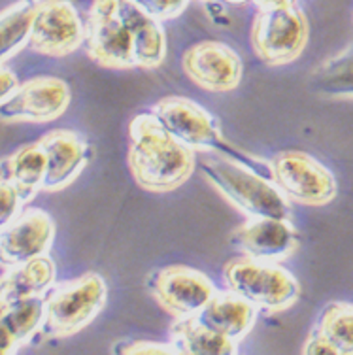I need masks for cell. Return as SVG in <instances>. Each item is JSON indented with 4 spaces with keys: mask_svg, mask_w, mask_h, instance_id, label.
<instances>
[{
    "mask_svg": "<svg viewBox=\"0 0 353 355\" xmlns=\"http://www.w3.org/2000/svg\"><path fill=\"white\" fill-rule=\"evenodd\" d=\"M129 140L130 174L146 191H176L195 171V150L172 137L153 112L130 121Z\"/></svg>",
    "mask_w": 353,
    "mask_h": 355,
    "instance_id": "1",
    "label": "cell"
},
{
    "mask_svg": "<svg viewBox=\"0 0 353 355\" xmlns=\"http://www.w3.org/2000/svg\"><path fill=\"white\" fill-rule=\"evenodd\" d=\"M200 171L248 218L291 219V200L279 191L272 178L225 155L200 161Z\"/></svg>",
    "mask_w": 353,
    "mask_h": 355,
    "instance_id": "2",
    "label": "cell"
},
{
    "mask_svg": "<svg viewBox=\"0 0 353 355\" xmlns=\"http://www.w3.org/2000/svg\"><path fill=\"white\" fill-rule=\"evenodd\" d=\"M170 135L191 150L212 151L244 163L253 171L272 178L270 163H263L227 142L219 123L210 112L185 96H164L151 110Z\"/></svg>",
    "mask_w": 353,
    "mask_h": 355,
    "instance_id": "3",
    "label": "cell"
},
{
    "mask_svg": "<svg viewBox=\"0 0 353 355\" xmlns=\"http://www.w3.org/2000/svg\"><path fill=\"white\" fill-rule=\"evenodd\" d=\"M108 287L101 274L85 272L80 278L53 284L44 295V338H67L80 333L106 306Z\"/></svg>",
    "mask_w": 353,
    "mask_h": 355,
    "instance_id": "4",
    "label": "cell"
},
{
    "mask_svg": "<svg viewBox=\"0 0 353 355\" xmlns=\"http://www.w3.org/2000/svg\"><path fill=\"white\" fill-rule=\"evenodd\" d=\"M223 280L227 289L266 314L286 312L300 297V284L287 268L248 255L231 259L223 266Z\"/></svg>",
    "mask_w": 353,
    "mask_h": 355,
    "instance_id": "5",
    "label": "cell"
},
{
    "mask_svg": "<svg viewBox=\"0 0 353 355\" xmlns=\"http://www.w3.org/2000/svg\"><path fill=\"white\" fill-rule=\"evenodd\" d=\"M308 19L297 4L276 10H259L252 25V48L259 61L284 67L297 61L308 44Z\"/></svg>",
    "mask_w": 353,
    "mask_h": 355,
    "instance_id": "6",
    "label": "cell"
},
{
    "mask_svg": "<svg viewBox=\"0 0 353 355\" xmlns=\"http://www.w3.org/2000/svg\"><path fill=\"white\" fill-rule=\"evenodd\" d=\"M272 180L291 202L329 205L338 191L336 178L325 164L304 151H282L268 161Z\"/></svg>",
    "mask_w": 353,
    "mask_h": 355,
    "instance_id": "7",
    "label": "cell"
},
{
    "mask_svg": "<svg viewBox=\"0 0 353 355\" xmlns=\"http://www.w3.org/2000/svg\"><path fill=\"white\" fill-rule=\"evenodd\" d=\"M85 51L102 69H135V48L117 0H93L85 19Z\"/></svg>",
    "mask_w": 353,
    "mask_h": 355,
    "instance_id": "8",
    "label": "cell"
},
{
    "mask_svg": "<svg viewBox=\"0 0 353 355\" xmlns=\"http://www.w3.org/2000/svg\"><path fill=\"white\" fill-rule=\"evenodd\" d=\"M148 287L159 306L176 320L198 315L218 293L206 274L185 265L159 268L150 276Z\"/></svg>",
    "mask_w": 353,
    "mask_h": 355,
    "instance_id": "9",
    "label": "cell"
},
{
    "mask_svg": "<svg viewBox=\"0 0 353 355\" xmlns=\"http://www.w3.org/2000/svg\"><path fill=\"white\" fill-rule=\"evenodd\" d=\"M85 44V23L70 0H36L28 48L46 57H67Z\"/></svg>",
    "mask_w": 353,
    "mask_h": 355,
    "instance_id": "10",
    "label": "cell"
},
{
    "mask_svg": "<svg viewBox=\"0 0 353 355\" xmlns=\"http://www.w3.org/2000/svg\"><path fill=\"white\" fill-rule=\"evenodd\" d=\"M70 87L61 78L38 76L19 83L14 95L0 106L4 123H49L70 106Z\"/></svg>",
    "mask_w": 353,
    "mask_h": 355,
    "instance_id": "11",
    "label": "cell"
},
{
    "mask_svg": "<svg viewBox=\"0 0 353 355\" xmlns=\"http://www.w3.org/2000/svg\"><path fill=\"white\" fill-rule=\"evenodd\" d=\"M55 240V223L40 208H25L0 231V266L12 268L48 255Z\"/></svg>",
    "mask_w": 353,
    "mask_h": 355,
    "instance_id": "12",
    "label": "cell"
},
{
    "mask_svg": "<svg viewBox=\"0 0 353 355\" xmlns=\"http://www.w3.org/2000/svg\"><path fill=\"white\" fill-rule=\"evenodd\" d=\"M185 74L200 89L225 93L240 85L242 61L232 48L218 40H204L191 46L182 59Z\"/></svg>",
    "mask_w": 353,
    "mask_h": 355,
    "instance_id": "13",
    "label": "cell"
},
{
    "mask_svg": "<svg viewBox=\"0 0 353 355\" xmlns=\"http://www.w3.org/2000/svg\"><path fill=\"white\" fill-rule=\"evenodd\" d=\"M231 244L259 261L282 263L299 248V234L291 219L250 218L231 234Z\"/></svg>",
    "mask_w": 353,
    "mask_h": 355,
    "instance_id": "14",
    "label": "cell"
},
{
    "mask_svg": "<svg viewBox=\"0 0 353 355\" xmlns=\"http://www.w3.org/2000/svg\"><path fill=\"white\" fill-rule=\"evenodd\" d=\"M38 142L48 157V172L42 191L59 193L67 189L87 166L91 157L89 144L78 132L67 129L51 130Z\"/></svg>",
    "mask_w": 353,
    "mask_h": 355,
    "instance_id": "15",
    "label": "cell"
},
{
    "mask_svg": "<svg viewBox=\"0 0 353 355\" xmlns=\"http://www.w3.org/2000/svg\"><path fill=\"white\" fill-rule=\"evenodd\" d=\"M117 10L132 38L136 67L144 70L159 69L166 57V36L161 25L163 21L146 14L130 0H117Z\"/></svg>",
    "mask_w": 353,
    "mask_h": 355,
    "instance_id": "16",
    "label": "cell"
},
{
    "mask_svg": "<svg viewBox=\"0 0 353 355\" xmlns=\"http://www.w3.org/2000/svg\"><path fill=\"white\" fill-rule=\"evenodd\" d=\"M204 325L218 331L234 342L244 340L257 320V308L232 293L231 289L218 291L197 315Z\"/></svg>",
    "mask_w": 353,
    "mask_h": 355,
    "instance_id": "17",
    "label": "cell"
},
{
    "mask_svg": "<svg viewBox=\"0 0 353 355\" xmlns=\"http://www.w3.org/2000/svg\"><path fill=\"white\" fill-rule=\"evenodd\" d=\"M55 276L57 270L49 255L6 268V272L0 276V306L44 297L53 287Z\"/></svg>",
    "mask_w": 353,
    "mask_h": 355,
    "instance_id": "18",
    "label": "cell"
},
{
    "mask_svg": "<svg viewBox=\"0 0 353 355\" xmlns=\"http://www.w3.org/2000/svg\"><path fill=\"white\" fill-rule=\"evenodd\" d=\"M44 297L0 306V355L15 354L40 333L44 323Z\"/></svg>",
    "mask_w": 353,
    "mask_h": 355,
    "instance_id": "19",
    "label": "cell"
},
{
    "mask_svg": "<svg viewBox=\"0 0 353 355\" xmlns=\"http://www.w3.org/2000/svg\"><path fill=\"white\" fill-rule=\"evenodd\" d=\"M48 172V157L40 142L23 146L0 163V178L8 180L27 205L42 191Z\"/></svg>",
    "mask_w": 353,
    "mask_h": 355,
    "instance_id": "20",
    "label": "cell"
},
{
    "mask_svg": "<svg viewBox=\"0 0 353 355\" xmlns=\"http://www.w3.org/2000/svg\"><path fill=\"white\" fill-rule=\"evenodd\" d=\"M170 338L178 354L234 355L238 352V342L204 325L197 315L174 321L170 329Z\"/></svg>",
    "mask_w": 353,
    "mask_h": 355,
    "instance_id": "21",
    "label": "cell"
},
{
    "mask_svg": "<svg viewBox=\"0 0 353 355\" xmlns=\"http://www.w3.org/2000/svg\"><path fill=\"white\" fill-rule=\"evenodd\" d=\"M310 87L321 95L353 101V44L313 70Z\"/></svg>",
    "mask_w": 353,
    "mask_h": 355,
    "instance_id": "22",
    "label": "cell"
},
{
    "mask_svg": "<svg viewBox=\"0 0 353 355\" xmlns=\"http://www.w3.org/2000/svg\"><path fill=\"white\" fill-rule=\"evenodd\" d=\"M36 0H21L0 14V64L28 46Z\"/></svg>",
    "mask_w": 353,
    "mask_h": 355,
    "instance_id": "23",
    "label": "cell"
},
{
    "mask_svg": "<svg viewBox=\"0 0 353 355\" xmlns=\"http://www.w3.org/2000/svg\"><path fill=\"white\" fill-rule=\"evenodd\" d=\"M338 355H353V304L331 302L323 308L318 325Z\"/></svg>",
    "mask_w": 353,
    "mask_h": 355,
    "instance_id": "24",
    "label": "cell"
},
{
    "mask_svg": "<svg viewBox=\"0 0 353 355\" xmlns=\"http://www.w3.org/2000/svg\"><path fill=\"white\" fill-rule=\"evenodd\" d=\"M130 2L155 19L169 21L184 14L191 0H130Z\"/></svg>",
    "mask_w": 353,
    "mask_h": 355,
    "instance_id": "25",
    "label": "cell"
},
{
    "mask_svg": "<svg viewBox=\"0 0 353 355\" xmlns=\"http://www.w3.org/2000/svg\"><path fill=\"white\" fill-rule=\"evenodd\" d=\"M23 205L25 202L14 185L4 178H0V231L6 229L19 216Z\"/></svg>",
    "mask_w": 353,
    "mask_h": 355,
    "instance_id": "26",
    "label": "cell"
},
{
    "mask_svg": "<svg viewBox=\"0 0 353 355\" xmlns=\"http://www.w3.org/2000/svg\"><path fill=\"white\" fill-rule=\"evenodd\" d=\"M123 354H178L176 346L172 342H155V340H135L127 348L119 349Z\"/></svg>",
    "mask_w": 353,
    "mask_h": 355,
    "instance_id": "27",
    "label": "cell"
},
{
    "mask_svg": "<svg viewBox=\"0 0 353 355\" xmlns=\"http://www.w3.org/2000/svg\"><path fill=\"white\" fill-rule=\"evenodd\" d=\"M302 354L306 355H338L336 349L331 342L327 340V336L321 333L320 329L313 327L312 333L308 335L304 342V348H302Z\"/></svg>",
    "mask_w": 353,
    "mask_h": 355,
    "instance_id": "28",
    "label": "cell"
},
{
    "mask_svg": "<svg viewBox=\"0 0 353 355\" xmlns=\"http://www.w3.org/2000/svg\"><path fill=\"white\" fill-rule=\"evenodd\" d=\"M17 87H19L17 76L10 69H6L4 64H0V106L14 95V91Z\"/></svg>",
    "mask_w": 353,
    "mask_h": 355,
    "instance_id": "29",
    "label": "cell"
},
{
    "mask_svg": "<svg viewBox=\"0 0 353 355\" xmlns=\"http://www.w3.org/2000/svg\"><path fill=\"white\" fill-rule=\"evenodd\" d=\"M259 10H276V8H287L297 4V0H253Z\"/></svg>",
    "mask_w": 353,
    "mask_h": 355,
    "instance_id": "30",
    "label": "cell"
},
{
    "mask_svg": "<svg viewBox=\"0 0 353 355\" xmlns=\"http://www.w3.org/2000/svg\"><path fill=\"white\" fill-rule=\"evenodd\" d=\"M225 2H229V4H244L248 0H225Z\"/></svg>",
    "mask_w": 353,
    "mask_h": 355,
    "instance_id": "31",
    "label": "cell"
}]
</instances>
